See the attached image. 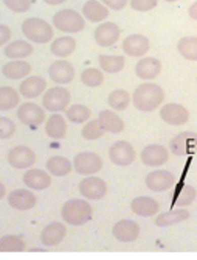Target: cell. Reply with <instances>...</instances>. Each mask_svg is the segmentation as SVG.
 <instances>
[{
  "mask_svg": "<svg viewBox=\"0 0 197 260\" xmlns=\"http://www.w3.org/2000/svg\"><path fill=\"white\" fill-rule=\"evenodd\" d=\"M189 212L186 209H174L169 212H163V214L155 217V224L159 228H168L172 224H179L182 221H186L189 218Z\"/></svg>",
  "mask_w": 197,
  "mask_h": 260,
  "instance_id": "obj_32",
  "label": "cell"
},
{
  "mask_svg": "<svg viewBox=\"0 0 197 260\" xmlns=\"http://www.w3.org/2000/svg\"><path fill=\"white\" fill-rule=\"evenodd\" d=\"M45 170L52 176H67L73 172V162L64 156H53L45 162Z\"/></svg>",
  "mask_w": 197,
  "mask_h": 260,
  "instance_id": "obj_31",
  "label": "cell"
},
{
  "mask_svg": "<svg viewBox=\"0 0 197 260\" xmlns=\"http://www.w3.org/2000/svg\"><path fill=\"white\" fill-rule=\"evenodd\" d=\"M5 195H7V187L2 181H0V200H4Z\"/></svg>",
  "mask_w": 197,
  "mask_h": 260,
  "instance_id": "obj_49",
  "label": "cell"
},
{
  "mask_svg": "<svg viewBox=\"0 0 197 260\" xmlns=\"http://www.w3.org/2000/svg\"><path fill=\"white\" fill-rule=\"evenodd\" d=\"M104 134H106V131L101 128V125H100V122H98V119L86 122V125L81 129V136L86 140H98V139L104 137Z\"/></svg>",
  "mask_w": 197,
  "mask_h": 260,
  "instance_id": "obj_41",
  "label": "cell"
},
{
  "mask_svg": "<svg viewBox=\"0 0 197 260\" xmlns=\"http://www.w3.org/2000/svg\"><path fill=\"white\" fill-rule=\"evenodd\" d=\"M65 237H67L65 224H62L59 221H55V223H50V224L42 229V232L39 235V240L45 246H58L59 243L64 242Z\"/></svg>",
  "mask_w": 197,
  "mask_h": 260,
  "instance_id": "obj_22",
  "label": "cell"
},
{
  "mask_svg": "<svg viewBox=\"0 0 197 260\" xmlns=\"http://www.w3.org/2000/svg\"><path fill=\"white\" fill-rule=\"evenodd\" d=\"M7 159L11 167L17 169V170H28V169H33V165L37 160V156L30 147L17 145L8 151Z\"/></svg>",
  "mask_w": 197,
  "mask_h": 260,
  "instance_id": "obj_9",
  "label": "cell"
},
{
  "mask_svg": "<svg viewBox=\"0 0 197 260\" xmlns=\"http://www.w3.org/2000/svg\"><path fill=\"white\" fill-rule=\"evenodd\" d=\"M52 25L59 30L61 33L65 35H75L84 30L86 27V19L81 13L71 10V8H64L58 13H55Z\"/></svg>",
  "mask_w": 197,
  "mask_h": 260,
  "instance_id": "obj_4",
  "label": "cell"
},
{
  "mask_svg": "<svg viewBox=\"0 0 197 260\" xmlns=\"http://www.w3.org/2000/svg\"><path fill=\"white\" fill-rule=\"evenodd\" d=\"M188 16H189L192 20H195V22H197V0L189 5V8H188Z\"/></svg>",
  "mask_w": 197,
  "mask_h": 260,
  "instance_id": "obj_47",
  "label": "cell"
},
{
  "mask_svg": "<svg viewBox=\"0 0 197 260\" xmlns=\"http://www.w3.org/2000/svg\"><path fill=\"white\" fill-rule=\"evenodd\" d=\"M129 5L137 13H147L159 5V0H129Z\"/></svg>",
  "mask_w": 197,
  "mask_h": 260,
  "instance_id": "obj_43",
  "label": "cell"
},
{
  "mask_svg": "<svg viewBox=\"0 0 197 260\" xmlns=\"http://www.w3.org/2000/svg\"><path fill=\"white\" fill-rule=\"evenodd\" d=\"M169 153L171 151L166 147L159 145V144H152V145H147L143 148L140 157H141V162L144 165H147V167L159 169L169 160Z\"/></svg>",
  "mask_w": 197,
  "mask_h": 260,
  "instance_id": "obj_19",
  "label": "cell"
},
{
  "mask_svg": "<svg viewBox=\"0 0 197 260\" xmlns=\"http://www.w3.org/2000/svg\"><path fill=\"white\" fill-rule=\"evenodd\" d=\"M2 74L10 80H25L31 74V64L23 59H10L4 64Z\"/></svg>",
  "mask_w": 197,
  "mask_h": 260,
  "instance_id": "obj_27",
  "label": "cell"
},
{
  "mask_svg": "<svg viewBox=\"0 0 197 260\" xmlns=\"http://www.w3.org/2000/svg\"><path fill=\"white\" fill-rule=\"evenodd\" d=\"M16 114H17L19 122L30 128H39L47 120L44 106H39L37 103H33V102H25L19 105Z\"/></svg>",
  "mask_w": 197,
  "mask_h": 260,
  "instance_id": "obj_7",
  "label": "cell"
},
{
  "mask_svg": "<svg viewBox=\"0 0 197 260\" xmlns=\"http://www.w3.org/2000/svg\"><path fill=\"white\" fill-rule=\"evenodd\" d=\"M44 2H45L47 5H52V7H58V5H61V4L67 2V0H44Z\"/></svg>",
  "mask_w": 197,
  "mask_h": 260,
  "instance_id": "obj_48",
  "label": "cell"
},
{
  "mask_svg": "<svg viewBox=\"0 0 197 260\" xmlns=\"http://www.w3.org/2000/svg\"><path fill=\"white\" fill-rule=\"evenodd\" d=\"M47 80L39 75H30L25 80H22L19 86V93L20 97L27 100H34L44 95V92L47 90Z\"/></svg>",
  "mask_w": 197,
  "mask_h": 260,
  "instance_id": "obj_18",
  "label": "cell"
},
{
  "mask_svg": "<svg viewBox=\"0 0 197 260\" xmlns=\"http://www.w3.org/2000/svg\"><path fill=\"white\" fill-rule=\"evenodd\" d=\"M11 38H13L11 28L8 25H2V23H0V47L11 42Z\"/></svg>",
  "mask_w": 197,
  "mask_h": 260,
  "instance_id": "obj_46",
  "label": "cell"
},
{
  "mask_svg": "<svg viewBox=\"0 0 197 260\" xmlns=\"http://www.w3.org/2000/svg\"><path fill=\"white\" fill-rule=\"evenodd\" d=\"M131 210L138 217H154L159 214L160 210V204L157 200L151 198V197H137L131 201Z\"/></svg>",
  "mask_w": 197,
  "mask_h": 260,
  "instance_id": "obj_24",
  "label": "cell"
},
{
  "mask_svg": "<svg viewBox=\"0 0 197 260\" xmlns=\"http://www.w3.org/2000/svg\"><path fill=\"white\" fill-rule=\"evenodd\" d=\"M80 78H81V83L87 87H100L104 83V72L101 69L89 67L83 70Z\"/></svg>",
  "mask_w": 197,
  "mask_h": 260,
  "instance_id": "obj_38",
  "label": "cell"
},
{
  "mask_svg": "<svg viewBox=\"0 0 197 260\" xmlns=\"http://www.w3.org/2000/svg\"><path fill=\"white\" fill-rule=\"evenodd\" d=\"M81 14L89 22L101 23V22H104L109 17L110 10L101 2V0H87V2L83 5Z\"/></svg>",
  "mask_w": 197,
  "mask_h": 260,
  "instance_id": "obj_23",
  "label": "cell"
},
{
  "mask_svg": "<svg viewBox=\"0 0 197 260\" xmlns=\"http://www.w3.org/2000/svg\"><path fill=\"white\" fill-rule=\"evenodd\" d=\"M67 119L59 114V112H53L48 119L45 120V134L53 139V140H61L67 136Z\"/></svg>",
  "mask_w": 197,
  "mask_h": 260,
  "instance_id": "obj_25",
  "label": "cell"
},
{
  "mask_svg": "<svg viewBox=\"0 0 197 260\" xmlns=\"http://www.w3.org/2000/svg\"><path fill=\"white\" fill-rule=\"evenodd\" d=\"M144 184L149 190L160 193L169 190V188L176 185V176L169 170H154L151 173H147Z\"/></svg>",
  "mask_w": 197,
  "mask_h": 260,
  "instance_id": "obj_14",
  "label": "cell"
},
{
  "mask_svg": "<svg viewBox=\"0 0 197 260\" xmlns=\"http://www.w3.org/2000/svg\"><path fill=\"white\" fill-rule=\"evenodd\" d=\"M195 198H197V190L192 185H183L174 197L176 206L180 209H186L188 206H191L195 201Z\"/></svg>",
  "mask_w": 197,
  "mask_h": 260,
  "instance_id": "obj_40",
  "label": "cell"
},
{
  "mask_svg": "<svg viewBox=\"0 0 197 260\" xmlns=\"http://www.w3.org/2000/svg\"><path fill=\"white\" fill-rule=\"evenodd\" d=\"M163 66L160 59L152 56H143L135 64V75L143 81H154L160 77Z\"/></svg>",
  "mask_w": 197,
  "mask_h": 260,
  "instance_id": "obj_17",
  "label": "cell"
},
{
  "mask_svg": "<svg viewBox=\"0 0 197 260\" xmlns=\"http://www.w3.org/2000/svg\"><path fill=\"white\" fill-rule=\"evenodd\" d=\"M197 140V134L191 131L179 133L169 142V151L174 156H185L191 151L192 144Z\"/></svg>",
  "mask_w": 197,
  "mask_h": 260,
  "instance_id": "obj_26",
  "label": "cell"
},
{
  "mask_svg": "<svg viewBox=\"0 0 197 260\" xmlns=\"http://www.w3.org/2000/svg\"><path fill=\"white\" fill-rule=\"evenodd\" d=\"M61 217L67 224L83 226L93 217V207L87 200H68L61 207Z\"/></svg>",
  "mask_w": 197,
  "mask_h": 260,
  "instance_id": "obj_2",
  "label": "cell"
},
{
  "mask_svg": "<svg viewBox=\"0 0 197 260\" xmlns=\"http://www.w3.org/2000/svg\"><path fill=\"white\" fill-rule=\"evenodd\" d=\"M20 105V93L14 87L2 86L0 87V111L7 112L14 108H19Z\"/></svg>",
  "mask_w": 197,
  "mask_h": 260,
  "instance_id": "obj_34",
  "label": "cell"
},
{
  "mask_svg": "<svg viewBox=\"0 0 197 260\" xmlns=\"http://www.w3.org/2000/svg\"><path fill=\"white\" fill-rule=\"evenodd\" d=\"M23 36L33 44H48L55 39V27L41 17H28L20 27Z\"/></svg>",
  "mask_w": 197,
  "mask_h": 260,
  "instance_id": "obj_3",
  "label": "cell"
},
{
  "mask_svg": "<svg viewBox=\"0 0 197 260\" xmlns=\"http://www.w3.org/2000/svg\"><path fill=\"white\" fill-rule=\"evenodd\" d=\"M34 50L33 42L25 41V39H19V41H11L5 45L4 55L8 59H25L28 58Z\"/></svg>",
  "mask_w": 197,
  "mask_h": 260,
  "instance_id": "obj_28",
  "label": "cell"
},
{
  "mask_svg": "<svg viewBox=\"0 0 197 260\" xmlns=\"http://www.w3.org/2000/svg\"><path fill=\"white\" fill-rule=\"evenodd\" d=\"M98 66L104 74H120L126 66L125 56L118 55H100L98 56Z\"/></svg>",
  "mask_w": 197,
  "mask_h": 260,
  "instance_id": "obj_33",
  "label": "cell"
},
{
  "mask_svg": "<svg viewBox=\"0 0 197 260\" xmlns=\"http://www.w3.org/2000/svg\"><path fill=\"white\" fill-rule=\"evenodd\" d=\"M101 2L109 8V10H113V11H120L125 8L128 4H129V0H101Z\"/></svg>",
  "mask_w": 197,
  "mask_h": 260,
  "instance_id": "obj_45",
  "label": "cell"
},
{
  "mask_svg": "<svg viewBox=\"0 0 197 260\" xmlns=\"http://www.w3.org/2000/svg\"><path fill=\"white\" fill-rule=\"evenodd\" d=\"M92 117V111L86 105H70L65 109V119L71 123H86Z\"/></svg>",
  "mask_w": 197,
  "mask_h": 260,
  "instance_id": "obj_36",
  "label": "cell"
},
{
  "mask_svg": "<svg viewBox=\"0 0 197 260\" xmlns=\"http://www.w3.org/2000/svg\"><path fill=\"white\" fill-rule=\"evenodd\" d=\"M25 242L19 235H5L0 239V252H23Z\"/></svg>",
  "mask_w": 197,
  "mask_h": 260,
  "instance_id": "obj_39",
  "label": "cell"
},
{
  "mask_svg": "<svg viewBox=\"0 0 197 260\" xmlns=\"http://www.w3.org/2000/svg\"><path fill=\"white\" fill-rule=\"evenodd\" d=\"M5 7L16 14L27 13L31 8V0H4Z\"/></svg>",
  "mask_w": 197,
  "mask_h": 260,
  "instance_id": "obj_42",
  "label": "cell"
},
{
  "mask_svg": "<svg viewBox=\"0 0 197 260\" xmlns=\"http://www.w3.org/2000/svg\"><path fill=\"white\" fill-rule=\"evenodd\" d=\"M22 182L30 190H45V188L52 185V175L47 170L28 169L22 176Z\"/></svg>",
  "mask_w": 197,
  "mask_h": 260,
  "instance_id": "obj_20",
  "label": "cell"
},
{
  "mask_svg": "<svg viewBox=\"0 0 197 260\" xmlns=\"http://www.w3.org/2000/svg\"><path fill=\"white\" fill-rule=\"evenodd\" d=\"M48 77L58 86H65L75 80V67L67 59H56L48 67Z\"/></svg>",
  "mask_w": 197,
  "mask_h": 260,
  "instance_id": "obj_10",
  "label": "cell"
},
{
  "mask_svg": "<svg viewBox=\"0 0 197 260\" xmlns=\"http://www.w3.org/2000/svg\"><path fill=\"white\" fill-rule=\"evenodd\" d=\"M177 52L186 61H197V38L195 36H185L180 38L177 42Z\"/></svg>",
  "mask_w": 197,
  "mask_h": 260,
  "instance_id": "obj_35",
  "label": "cell"
},
{
  "mask_svg": "<svg viewBox=\"0 0 197 260\" xmlns=\"http://www.w3.org/2000/svg\"><path fill=\"white\" fill-rule=\"evenodd\" d=\"M42 106L48 112H61L65 111L70 106L71 102V93L67 87L62 86H55V87H48L44 95L41 97Z\"/></svg>",
  "mask_w": 197,
  "mask_h": 260,
  "instance_id": "obj_5",
  "label": "cell"
},
{
  "mask_svg": "<svg viewBox=\"0 0 197 260\" xmlns=\"http://www.w3.org/2000/svg\"><path fill=\"white\" fill-rule=\"evenodd\" d=\"M165 2H169L171 4V2H179V0H165Z\"/></svg>",
  "mask_w": 197,
  "mask_h": 260,
  "instance_id": "obj_50",
  "label": "cell"
},
{
  "mask_svg": "<svg viewBox=\"0 0 197 260\" xmlns=\"http://www.w3.org/2000/svg\"><path fill=\"white\" fill-rule=\"evenodd\" d=\"M151 49V42L144 35L135 33V35H129L128 38L123 39L121 44V50L125 55L132 56V58H143L146 56V53Z\"/></svg>",
  "mask_w": 197,
  "mask_h": 260,
  "instance_id": "obj_13",
  "label": "cell"
},
{
  "mask_svg": "<svg viewBox=\"0 0 197 260\" xmlns=\"http://www.w3.org/2000/svg\"><path fill=\"white\" fill-rule=\"evenodd\" d=\"M140 224L134 220H120L112 226V235L121 243H132L140 237Z\"/></svg>",
  "mask_w": 197,
  "mask_h": 260,
  "instance_id": "obj_16",
  "label": "cell"
},
{
  "mask_svg": "<svg viewBox=\"0 0 197 260\" xmlns=\"http://www.w3.org/2000/svg\"><path fill=\"white\" fill-rule=\"evenodd\" d=\"M132 102V95L125 90V89H115L109 93L107 103L113 111H123L129 106V103Z\"/></svg>",
  "mask_w": 197,
  "mask_h": 260,
  "instance_id": "obj_37",
  "label": "cell"
},
{
  "mask_svg": "<svg viewBox=\"0 0 197 260\" xmlns=\"http://www.w3.org/2000/svg\"><path fill=\"white\" fill-rule=\"evenodd\" d=\"M121 36V28L113 22H101L93 31L95 42L100 47H110L115 45L120 41Z\"/></svg>",
  "mask_w": 197,
  "mask_h": 260,
  "instance_id": "obj_15",
  "label": "cell"
},
{
  "mask_svg": "<svg viewBox=\"0 0 197 260\" xmlns=\"http://www.w3.org/2000/svg\"><path fill=\"white\" fill-rule=\"evenodd\" d=\"M109 159L116 167H129L137 159L135 148L128 140H118L109 148Z\"/></svg>",
  "mask_w": 197,
  "mask_h": 260,
  "instance_id": "obj_8",
  "label": "cell"
},
{
  "mask_svg": "<svg viewBox=\"0 0 197 260\" xmlns=\"http://www.w3.org/2000/svg\"><path fill=\"white\" fill-rule=\"evenodd\" d=\"M16 134V123L10 117H0V139H11Z\"/></svg>",
  "mask_w": 197,
  "mask_h": 260,
  "instance_id": "obj_44",
  "label": "cell"
},
{
  "mask_svg": "<svg viewBox=\"0 0 197 260\" xmlns=\"http://www.w3.org/2000/svg\"><path fill=\"white\" fill-rule=\"evenodd\" d=\"M80 193L84 200H103L107 195V184L98 176H84L80 182Z\"/></svg>",
  "mask_w": 197,
  "mask_h": 260,
  "instance_id": "obj_12",
  "label": "cell"
},
{
  "mask_svg": "<svg viewBox=\"0 0 197 260\" xmlns=\"http://www.w3.org/2000/svg\"><path fill=\"white\" fill-rule=\"evenodd\" d=\"M165 102V90L160 84L144 81L132 92V103L141 112H154L160 109Z\"/></svg>",
  "mask_w": 197,
  "mask_h": 260,
  "instance_id": "obj_1",
  "label": "cell"
},
{
  "mask_svg": "<svg viewBox=\"0 0 197 260\" xmlns=\"http://www.w3.org/2000/svg\"><path fill=\"white\" fill-rule=\"evenodd\" d=\"M160 119L171 126H182L189 120V111L180 103H166L160 108Z\"/></svg>",
  "mask_w": 197,
  "mask_h": 260,
  "instance_id": "obj_11",
  "label": "cell"
},
{
  "mask_svg": "<svg viewBox=\"0 0 197 260\" xmlns=\"http://www.w3.org/2000/svg\"><path fill=\"white\" fill-rule=\"evenodd\" d=\"M75 50H76V41L70 35L55 38L52 41V44H50V52L59 59L68 58L70 55H73V52H75Z\"/></svg>",
  "mask_w": 197,
  "mask_h": 260,
  "instance_id": "obj_30",
  "label": "cell"
},
{
  "mask_svg": "<svg viewBox=\"0 0 197 260\" xmlns=\"http://www.w3.org/2000/svg\"><path fill=\"white\" fill-rule=\"evenodd\" d=\"M8 204L16 210H31L37 204V197L30 188H17L8 195Z\"/></svg>",
  "mask_w": 197,
  "mask_h": 260,
  "instance_id": "obj_21",
  "label": "cell"
},
{
  "mask_svg": "<svg viewBox=\"0 0 197 260\" xmlns=\"http://www.w3.org/2000/svg\"><path fill=\"white\" fill-rule=\"evenodd\" d=\"M73 170L83 176H93L103 169V159L93 151H83L73 157Z\"/></svg>",
  "mask_w": 197,
  "mask_h": 260,
  "instance_id": "obj_6",
  "label": "cell"
},
{
  "mask_svg": "<svg viewBox=\"0 0 197 260\" xmlns=\"http://www.w3.org/2000/svg\"><path fill=\"white\" fill-rule=\"evenodd\" d=\"M98 122H100L101 128L106 131V133H110V134H120L125 131L126 125L123 122L121 117L110 111V109H104L98 114Z\"/></svg>",
  "mask_w": 197,
  "mask_h": 260,
  "instance_id": "obj_29",
  "label": "cell"
},
{
  "mask_svg": "<svg viewBox=\"0 0 197 260\" xmlns=\"http://www.w3.org/2000/svg\"><path fill=\"white\" fill-rule=\"evenodd\" d=\"M195 83H197V80H195Z\"/></svg>",
  "mask_w": 197,
  "mask_h": 260,
  "instance_id": "obj_51",
  "label": "cell"
}]
</instances>
